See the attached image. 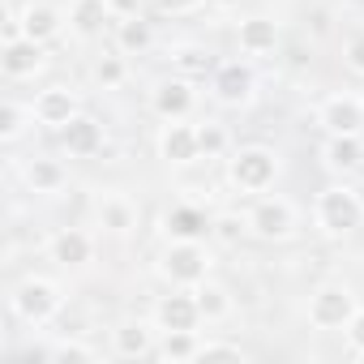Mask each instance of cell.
<instances>
[{"label":"cell","mask_w":364,"mask_h":364,"mask_svg":"<svg viewBox=\"0 0 364 364\" xmlns=\"http://www.w3.org/2000/svg\"><path fill=\"white\" fill-rule=\"evenodd\" d=\"M137 219H141V210H137V202H133L129 193H120V189L99 193V202H95V223L103 228V236L124 240V236L137 232Z\"/></svg>","instance_id":"15"},{"label":"cell","mask_w":364,"mask_h":364,"mask_svg":"<svg viewBox=\"0 0 364 364\" xmlns=\"http://www.w3.org/2000/svg\"><path fill=\"white\" fill-rule=\"evenodd\" d=\"M43 65H48V48L35 43L31 35L0 39V73H5V82H31L43 73Z\"/></svg>","instance_id":"12"},{"label":"cell","mask_w":364,"mask_h":364,"mask_svg":"<svg viewBox=\"0 0 364 364\" xmlns=\"http://www.w3.org/2000/svg\"><path fill=\"white\" fill-rule=\"evenodd\" d=\"M193 296H198V309H202V321H206V326H219V321H228V317L236 313V296H232L223 283H215V279L198 283Z\"/></svg>","instance_id":"27"},{"label":"cell","mask_w":364,"mask_h":364,"mask_svg":"<svg viewBox=\"0 0 364 364\" xmlns=\"http://www.w3.org/2000/svg\"><path fill=\"white\" fill-rule=\"evenodd\" d=\"M167 60H171V73H185V77H206L210 65H215L206 43H171Z\"/></svg>","instance_id":"28"},{"label":"cell","mask_w":364,"mask_h":364,"mask_svg":"<svg viewBox=\"0 0 364 364\" xmlns=\"http://www.w3.org/2000/svg\"><path fill=\"white\" fill-rule=\"evenodd\" d=\"M95 236L86 228H56L48 236V262L56 270H86L95 262Z\"/></svg>","instance_id":"14"},{"label":"cell","mask_w":364,"mask_h":364,"mask_svg":"<svg viewBox=\"0 0 364 364\" xmlns=\"http://www.w3.org/2000/svg\"><path fill=\"white\" fill-rule=\"evenodd\" d=\"M198 360H245V347L240 343H228V338H202V355Z\"/></svg>","instance_id":"33"},{"label":"cell","mask_w":364,"mask_h":364,"mask_svg":"<svg viewBox=\"0 0 364 364\" xmlns=\"http://www.w3.org/2000/svg\"><path fill=\"white\" fill-rule=\"evenodd\" d=\"M249 219V236L262 240V245H283L300 232V206L283 193H262L253 198V206L245 210Z\"/></svg>","instance_id":"5"},{"label":"cell","mask_w":364,"mask_h":364,"mask_svg":"<svg viewBox=\"0 0 364 364\" xmlns=\"http://www.w3.org/2000/svg\"><path fill=\"white\" fill-rule=\"evenodd\" d=\"M112 39H116V52H124V56H146V52L154 48V26H150L141 14H120Z\"/></svg>","instance_id":"24"},{"label":"cell","mask_w":364,"mask_h":364,"mask_svg":"<svg viewBox=\"0 0 364 364\" xmlns=\"http://www.w3.org/2000/svg\"><path fill=\"white\" fill-rule=\"evenodd\" d=\"M236 48H240V56H249V60L270 56V52L279 48V22L266 18V14L240 18V22H236Z\"/></svg>","instance_id":"22"},{"label":"cell","mask_w":364,"mask_h":364,"mask_svg":"<svg viewBox=\"0 0 364 364\" xmlns=\"http://www.w3.org/2000/svg\"><path fill=\"white\" fill-rule=\"evenodd\" d=\"M198 355H202V330H163L159 334L154 360H163V364H189Z\"/></svg>","instance_id":"26"},{"label":"cell","mask_w":364,"mask_h":364,"mask_svg":"<svg viewBox=\"0 0 364 364\" xmlns=\"http://www.w3.org/2000/svg\"><path fill=\"white\" fill-rule=\"evenodd\" d=\"M35 129H39L35 103H22V99H5V103H0V141H5V146H18Z\"/></svg>","instance_id":"25"},{"label":"cell","mask_w":364,"mask_h":364,"mask_svg":"<svg viewBox=\"0 0 364 364\" xmlns=\"http://www.w3.org/2000/svg\"><path fill=\"white\" fill-rule=\"evenodd\" d=\"M99 360V347L86 338H52V364H90Z\"/></svg>","instance_id":"31"},{"label":"cell","mask_w":364,"mask_h":364,"mask_svg":"<svg viewBox=\"0 0 364 364\" xmlns=\"http://www.w3.org/2000/svg\"><path fill=\"white\" fill-rule=\"evenodd\" d=\"M210 228H215V219H210L198 202H176V206L163 210V219H159L163 240H206Z\"/></svg>","instance_id":"18"},{"label":"cell","mask_w":364,"mask_h":364,"mask_svg":"<svg viewBox=\"0 0 364 364\" xmlns=\"http://www.w3.org/2000/svg\"><path fill=\"white\" fill-rule=\"evenodd\" d=\"M321 163H326V171H334L338 180L364 171V133H338V137H326V146H321Z\"/></svg>","instance_id":"21"},{"label":"cell","mask_w":364,"mask_h":364,"mask_svg":"<svg viewBox=\"0 0 364 364\" xmlns=\"http://www.w3.org/2000/svg\"><path fill=\"white\" fill-rule=\"evenodd\" d=\"M69 26V14L60 5H52V0H26L22 5V35H31L35 43H56Z\"/></svg>","instance_id":"19"},{"label":"cell","mask_w":364,"mask_h":364,"mask_svg":"<svg viewBox=\"0 0 364 364\" xmlns=\"http://www.w3.org/2000/svg\"><path fill=\"white\" fill-rule=\"evenodd\" d=\"M210 236H215L219 245H240V240L249 236V219H245V215H236V210H223V215H215Z\"/></svg>","instance_id":"32"},{"label":"cell","mask_w":364,"mask_h":364,"mask_svg":"<svg viewBox=\"0 0 364 364\" xmlns=\"http://www.w3.org/2000/svg\"><path fill=\"white\" fill-rule=\"evenodd\" d=\"M65 309V287L52 274H26L9 287V313L14 321H22L26 330H43L60 317Z\"/></svg>","instance_id":"2"},{"label":"cell","mask_w":364,"mask_h":364,"mask_svg":"<svg viewBox=\"0 0 364 364\" xmlns=\"http://www.w3.org/2000/svg\"><path fill=\"white\" fill-rule=\"evenodd\" d=\"M154 150L167 167H193L202 159V141H198V124L193 120H163Z\"/></svg>","instance_id":"10"},{"label":"cell","mask_w":364,"mask_h":364,"mask_svg":"<svg viewBox=\"0 0 364 364\" xmlns=\"http://www.w3.org/2000/svg\"><path fill=\"white\" fill-rule=\"evenodd\" d=\"M90 82H95L99 90H120V86L129 82V56H124V52H103V56H95Z\"/></svg>","instance_id":"29"},{"label":"cell","mask_w":364,"mask_h":364,"mask_svg":"<svg viewBox=\"0 0 364 364\" xmlns=\"http://www.w3.org/2000/svg\"><path fill=\"white\" fill-rule=\"evenodd\" d=\"M202 103V90H198V77H185V73H171V77H159L150 86V116L154 120H193Z\"/></svg>","instance_id":"7"},{"label":"cell","mask_w":364,"mask_h":364,"mask_svg":"<svg viewBox=\"0 0 364 364\" xmlns=\"http://www.w3.org/2000/svg\"><path fill=\"white\" fill-rule=\"evenodd\" d=\"M159 347V326L150 317H129L112 330V355L116 360H146Z\"/></svg>","instance_id":"17"},{"label":"cell","mask_w":364,"mask_h":364,"mask_svg":"<svg viewBox=\"0 0 364 364\" xmlns=\"http://www.w3.org/2000/svg\"><path fill=\"white\" fill-rule=\"evenodd\" d=\"M150 321L159 326V334H163V330H202V326H206L193 287H167V296L154 300Z\"/></svg>","instance_id":"11"},{"label":"cell","mask_w":364,"mask_h":364,"mask_svg":"<svg viewBox=\"0 0 364 364\" xmlns=\"http://www.w3.org/2000/svg\"><path fill=\"white\" fill-rule=\"evenodd\" d=\"M206 5V0H154V9L159 14H171V18H189Z\"/></svg>","instance_id":"36"},{"label":"cell","mask_w":364,"mask_h":364,"mask_svg":"<svg viewBox=\"0 0 364 364\" xmlns=\"http://www.w3.org/2000/svg\"><path fill=\"white\" fill-rule=\"evenodd\" d=\"M198 141H202V159H228L232 154V133L219 120H198Z\"/></svg>","instance_id":"30"},{"label":"cell","mask_w":364,"mask_h":364,"mask_svg":"<svg viewBox=\"0 0 364 364\" xmlns=\"http://www.w3.org/2000/svg\"><path fill=\"white\" fill-rule=\"evenodd\" d=\"M210 5H219V9H236L240 0H210Z\"/></svg>","instance_id":"37"},{"label":"cell","mask_w":364,"mask_h":364,"mask_svg":"<svg viewBox=\"0 0 364 364\" xmlns=\"http://www.w3.org/2000/svg\"><path fill=\"white\" fill-rule=\"evenodd\" d=\"M343 65H347L355 77H364V31H355V35L343 43Z\"/></svg>","instance_id":"34"},{"label":"cell","mask_w":364,"mask_h":364,"mask_svg":"<svg viewBox=\"0 0 364 364\" xmlns=\"http://www.w3.org/2000/svg\"><path fill=\"white\" fill-rule=\"evenodd\" d=\"M283 171V159L274 146H262V141H249V146H236L228 154V185L240 193V198H262L274 189V180Z\"/></svg>","instance_id":"3"},{"label":"cell","mask_w":364,"mask_h":364,"mask_svg":"<svg viewBox=\"0 0 364 364\" xmlns=\"http://www.w3.org/2000/svg\"><path fill=\"white\" fill-rule=\"evenodd\" d=\"M343 338H347V351H351L355 360H364V304H360V309H355V317L347 321Z\"/></svg>","instance_id":"35"},{"label":"cell","mask_w":364,"mask_h":364,"mask_svg":"<svg viewBox=\"0 0 364 364\" xmlns=\"http://www.w3.org/2000/svg\"><path fill=\"white\" fill-rule=\"evenodd\" d=\"M60 146H65L69 159H95V154L107 146V129H103L99 116L82 112V116H73V120L60 129Z\"/></svg>","instance_id":"20"},{"label":"cell","mask_w":364,"mask_h":364,"mask_svg":"<svg viewBox=\"0 0 364 364\" xmlns=\"http://www.w3.org/2000/svg\"><path fill=\"white\" fill-rule=\"evenodd\" d=\"M69 31L77 39H95L103 35L107 22H116V0H69Z\"/></svg>","instance_id":"23"},{"label":"cell","mask_w":364,"mask_h":364,"mask_svg":"<svg viewBox=\"0 0 364 364\" xmlns=\"http://www.w3.org/2000/svg\"><path fill=\"white\" fill-rule=\"evenodd\" d=\"M360 309V296L351 291V283H317L309 291V326L321 330V334H334V330H347V321L355 317Z\"/></svg>","instance_id":"6"},{"label":"cell","mask_w":364,"mask_h":364,"mask_svg":"<svg viewBox=\"0 0 364 364\" xmlns=\"http://www.w3.org/2000/svg\"><path fill=\"white\" fill-rule=\"evenodd\" d=\"M35 116H39V129H52V133H60L73 116H82L86 107H82V95L73 90V86H65V82H52V86H43L35 99Z\"/></svg>","instance_id":"13"},{"label":"cell","mask_w":364,"mask_h":364,"mask_svg":"<svg viewBox=\"0 0 364 364\" xmlns=\"http://www.w3.org/2000/svg\"><path fill=\"white\" fill-rule=\"evenodd\" d=\"M253 95H257V73H253L249 56L245 60H223V65L210 69V99L215 103H223V107H249Z\"/></svg>","instance_id":"9"},{"label":"cell","mask_w":364,"mask_h":364,"mask_svg":"<svg viewBox=\"0 0 364 364\" xmlns=\"http://www.w3.org/2000/svg\"><path fill=\"white\" fill-rule=\"evenodd\" d=\"M18 176H22L26 193H35V198H56V193H65V185H69V167H65L60 159H52V154H31V159H22Z\"/></svg>","instance_id":"16"},{"label":"cell","mask_w":364,"mask_h":364,"mask_svg":"<svg viewBox=\"0 0 364 364\" xmlns=\"http://www.w3.org/2000/svg\"><path fill=\"white\" fill-rule=\"evenodd\" d=\"M364 228V193L347 180H334V185L317 189L313 198V232L326 240H347Z\"/></svg>","instance_id":"1"},{"label":"cell","mask_w":364,"mask_h":364,"mask_svg":"<svg viewBox=\"0 0 364 364\" xmlns=\"http://www.w3.org/2000/svg\"><path fill=\"white\" fill-rule=\"evenodd\" d=\"M313 120L326 137H338V133H364V95L355 90H330L317 99L313 107Z\"/></svg>","instance_id":"8"},{"label":"cell","mask_w":364,"mask_h":364,"mask_svg":"<svg viewBox=\"0 0 364 364\" xmlns=\"http://www.w3.org/2000/svg\"><path fill=\"white\" fill-rule=\"evenodd\" d=\"M210 270H215V253L206 249V240H167L154 262V274L167 287H198L210 279Z\"/></svg>","instance_id":"4"}]
</instances>
